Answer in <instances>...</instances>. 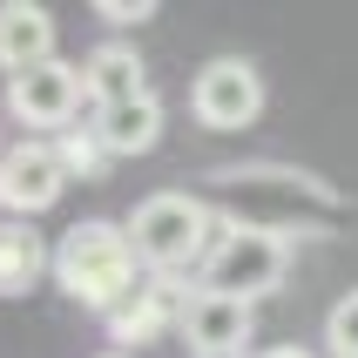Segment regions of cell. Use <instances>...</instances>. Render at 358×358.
<instances>
[{
    "mask_svg": "<svg viewBox=\"0 0 358 358\" xmlns=\"http://www.w3.org/2000/svg\"><path fill=\"white\" fill-rule=\"evenodd\" d=\"M210 189H217L223 217L250 223V230H271V237H331V230H345V217H352V203L331 189L324 176H311V169H291V162H243V169H217L210 176Z\"/></svg>",
    "mask_w": 358,
    "mask_h": 358,
    "instance_id": "6da1fadb",
    "label": "cell"
},
{
    "mask_svg": "<svg viewBox=\"0 0 358 358\" xmlns=\"http://www.w3.org/2000/svg\"><path fill=\"white\" fill-rule=\"evenodd\" d=\"M55 284L81 304V311H101V318H108L122 298H136L142 257H136L129 223H108V217L75 223V230L55 243Z\"/></svg>",
    "mask_w": 358,
    "mask_h": 358,
    "instance_id": "7a4b0ae2",
    "label": "cell"
},
{
    "mask_svg": "<svg viewBox=\"0 0 358 358\" xmlns=\"http://www.w3.org/2000/svg\"><path fill=\"white\" fill-rule=\"evenodd\" d=\"M217 210L189 189H156V196L136 203L129 217V237H136V257L149 278H182V271H203L210 243H217Z\"/></svg>",
    "mask_w": 358,
    "mask_h": 358,
    "instance_id": "3957f363",
    "label": "cell"
},
{
    "mask_svg": "<svg viewBox=\"0 0 358 358\" xmlns=\"http://www.w3.org/2000/svg\"><path fill=\"white\" fill-rule=\"evenodd\" d=\"M284 271H291V243L284 237L223 217L217 243H210V257H203V291H223V298L257 304V298H271V291L284 284Z\"/></svg>",
    "mask_w": 358,
    "mask_h": 358,
    "instance_id": "277c9868",
    "label": "cell"
},
{
    "mask_svg": "<svg viewBox=\"0 0 358 358\" xmlns=\"http://www.w3.org/2000/svg\"><path fill=\"white\" fill-rule=\"evenodd\" d=\"M189 115L210 129V136H237L264 115V75L243 55H217L203 61L196 81H189Z\"/></svg>",
    "mask_w": 358,
    "mask_h": 358,
    "instance_id": "5b68a950",
    "label": "cell"
},
{
    "mask_svg": "<svg viewBox=\"0 0 358 358\" xmlns=\"http://www.w3.org/2000/svg\"><path fill=\"white\" fill-rule=\"evenodd\" d=\"M81 95H88V75H81L75 61H41V68H27V75H7V108H14V122H27V129H68L81 108Z\"/></svg>",
    "mask_w": 358,
    "mask_h": 358,
    "instance_id": "8992f818",
    "label": "cell"
},
{
    "mask_svg": "<svg viewBox=\"0 0 358 358\" xmlns=\"http://www.w3.org/2000/svg\"><path fill=\"white\" fill-rule=\"evenodd\" d=\"M61 189H68V169H61L55 142H14V149L0 156V210L14 223L55 210Z\"/></svg>",
    "mask_w": 358,
    "mask_h": 358,
    "instance_id": "52a82bcc",
    "label": "cell"
},
{
    "mask_svg": "<svg viewBox=\"0 0 358 358\" xmlns=\"http://www.w3.org/2000/svg\"><path fill=\"white\" fill-rule=\"evenodd\" d=\"M182 304H189L182 278H142L136 298H122L108 311V338L115 345H156L162 331H182Z\"/></svg>",
    "mask_w": 358,
    "mask_h": 358,
    "instance_id": "ba28073f",
    "label": "cell"
},
{
    "mask_svg": "<svg viewBox=\"0 0 358 358\" xmlns=\"http://www.w3.org/2000/svg\"><path fill=\"white\" fill-rule=\"evenodd\" d=\"M257 331V311L243 298H223V291H189L182 304V338L196 358H217V352H243Z\"/></svg>",
    "mask_w": 358,
    "mask_h": 358,
    "instance_id": "9c48e42d",
    "label": "cell"
},
{
    "mask_svg": "<svg viewBox=\"0 0 358 358\" xmlns=\"http://www.w3.org/2000/svg\"><path fill=\"white\" fill-rule=\"evenodd\" d=\"M55 61V14L41 0H0V75H27Z\"/></svg>",
    "mask_w": 358,
    "mask_h": 358,
    "instance_id": "30bf717a",
    "label": "cell"
},
{
    "mask_svg": "<svg viewBox=\"0 0 358 358\" xmlns=\"http://www.w3.org/2000/svg\"><path fill=\"white\" fill-rule=\"evenodd\" d=\"M81 75H88V101L95 108H122V101H142L149 95V68L129 41H101L95 55L81 61Z\"/></svg>",
    "mask_w": 358,
    "mask_h": 358,
    "instance_id": "8fae6325",
    "label": "cell"
},
{
    "mask_svg": "<svg viewBox=\"0 0 358 358\" xmlns=\"http://www.w3.org/2000/svg\"><path fill=\"white\" fill-rule=\"evenodd\" d=\"M95 136L108 156H149L162 142V101L142 95V101H122V108H95Z\"/></svg>",
    "mask_w": 358,
    "mask_h": 358,
    "instance_id": "7c38bea8",
    "label": "cell"
},
{
    "mask_svg": "<svg viewBox=\"0 0 358 358\" xmlns=\"http://www.w3.org/2000/svg\"><path fill=\"white\" fill-rule=\"evenodd\" d=\"M41 278H55V250L27 223H0V298H27Z\"/></svg>",
    "mask_w": 358,
    "mask_h": 358,
    "instance_id": "4fadbf2b",
    "label": "cell"
},
{
    "mask_svg": "<svg viewBox=\"0 0 358 358\" xmlns=\"http://www.w3.org/2000/svg\"><path fill=\"white\" fill-rule=\"evenodd\" d=\"M55 156H61V169H68V182H75V176H81V182H95L101 169L115 162L108 149H101L95 129H61V136H55Z\"/></svg>",
    "mask_w": 358,
    "mask_h": 358,
    "instance_id": "5bb4252c",
    "label": "cell"
},
{
    "mask_svg": "<svg viewBox=\"0 0 358 358\" xmlns=\"http://www.w3.org/2000/svg\"><path fill=\"white\" fill-rule=\"evenodd\" d=\"M324 345H331V358H358V291H345V298L331 304V318H324Z\"/></svg>",
    "mask_w": 358,
    "mask_h": 358,
    "instance_id": "9a60e30c",
    "label": "cell"
},
{
    "mask_svg": "<svg viewBox=\"0 0 358 358\" xmlns=\"http://www.w3.org/2000/svg\"><path fill=\"white\" fill-rule=\"evenodd\" d=\"M95 14L115 20V27H142V20H156V0H136V7L129 0H95Z\"/></svg>",
    "mask_w": 358,
    "mask_h": 358,
    "instance_id": "2e32d148",
    "label": "cell"
},
{
    "mask_svg": "<svg viewBox=\"0 0 358 358\" xmlns=\"http://www.w3.org/2000/svg\"><path fill=\"white\" fill-rule=\"evenodd\" d=\"M264 358H311V352H304V345H271Z\"/></svg>",
    "mask_w": 358,
    "mask_h": 358,
    "instance_id": "e0dca14e",
    "label": "cell"
},
{
    "mask_svg": "<svg viewBox=\"0 0 358 358\" xmlns=\"http://www.w3.org/2000/svg\"><path fill=\"white\" fill-rule=\"evenodd\" d=\"M217 358H250V352H217Z\"/></svg>",
    "mask_w": 358,
    "mask_h": 358,
    "instance_id": "ac0fdd59",
    "label": "cell"
},
{
    "mask_svg": "<svg viewBox=\"0 0 358 358\" xmlns=\"http://www.w3.org/2000/svg\"><path fill=\"white\" fill-rule=\"evenodd\" d=\"M101 358H129V352H101Z\"/></svg>",
    "mask_w": 358,
    "mask_h": 358,
    "instance_id": "d6986e66",
    "label": "cell"
},
{
    "mask_svg": "<svg viewBox=\"0 0 358 358\" xmlns=\"http://www.w3.org/2000/svg\"><path fill=\"white\" fill-rule=\"evenodd\" d=\"M0 156H7V142H0Z\"/></svg>",
    "mask_w": 358,
    "mask_h": 358,
    "instance_id": "ffe728a7",
    "label": "cell"
}]
</instances>
